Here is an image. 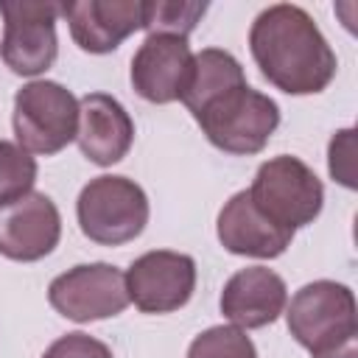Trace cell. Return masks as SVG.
<instances>
[{"instance_id": "6da1fadb", "label": "cell", "mask_w": 358, "mask_h": 358, "mask_svg": "<svg viewBox=\"0 0 358 358\" xmlns=\"http://www.w3.org/2000/svg\"><path fill=\"white\" fill-rule=\"evenodd\" d=\"M249 50L263 78L288 95H313L336 78V53L313 17L294 3L263 8L249 28Z\"/></svg>"}, {"instance_id": "7a4b0ae2", "label": "cell", "mask_w": 358, "mask_h": 358, "mask_svg": "<svg viewBox=\"0 0 358 358\" xmlns=\"http://www.w3.org/2000/svg\"><path fill=\"white\" fill-rule=\"evenodd\" d=\"M193 117L215 148L235 157H252L266 148L280 126V106L268 95L241 84L204 103Z\"/></svg>"}, {"instance_id": "3957f363", "label": "cell", "mask_w": 358, "mask_h": 358, "mask_svg": "<svg viewBox=\"0 0 358 358\" xmlns=\"http://www.w3.org/2000/svg\"><path fill=\"white\" fill-rule=\"evenodd\" d=\"M148 196L126 176L90 179L76 201L81 232L101 246H123L134 241L148 224Z\"/></svg>"}, {"instance_id": "277c9868", "label": "cell", "mask_w": 358, "mask_h": 358, "mask_svg": "<svg viewBox=\"0 0 358 358\" xmlns=\"http://www.w3.org/2000/svg\"><path fill=\"white\" fill-rule=\"evenodd\" d=\"M249 199L274 224L296 232L299 227L313 224V218L322 213L324 187L313 168H308L299 157L280 154L257 168Z\"/></svg>"}, {"instance_id": "5b68a950", "label": "cell", "mask_w": 358, "mask_h": 358, "mask_svg": "<svg viewBox=\"0 0 358 358\" xmlns=\"http://www.w3.org/2000/svg\"><path fill=\"white\" fill-rule=\"evenodd\" d=\"M291 336L310 352H322L358 336L355 296L344 282L313 280L285 305Z\"/></svg>"}, {"instance_id": "8992f818", "label": "cell", "mask_w": 358, "mask_h": 358, "mask_svg": "<svg viewBox=\"0 0 358 358\" xmlns=\"http://www.w3.org/2000/svg\"><path fill=\"white\" fill-rule=\"evenodd\" d=\"M78 101L59 81H31L14 95V134L28 154H59L76 140Z\"/></svg>"}, {"instance_id": "52a82bcc", "label": "cell", "mask_w": 358, "mask_h": 358, "mask_svg": "<svg viewBox=\"0 0 358 358\" xmlns=\"http://www.w3.org/2000/svg\"><path fill=\"white\" fill-rule=\"evenodd\" d=\"M3 39L0 59L17 76H39L59 56L56 17L59 3L42 0H0Z\"/></svg>"}, {"instance_id": "ba28073f", "label": "cell", "mask_w": 358, "mask_h": 358, "mask_svg": "<svg viewBox=\"0 0 358 358\" xmlns=\"http://www.w3.org/2000/svg\"><path fill=\"white\" fill-rule=\"evenodd\" d=\"M48 302L70 322L109 319L126 310L129 291L126 274L109 263H81L53 277L48 285Z\"/></svg>"}, {"instance_id": "9c48e42d", "label": "cell", "mask_w": 358, "mask_h": 358, "mask_svg": "<svg viewBox=\"0 0 358 358\" xmlns=\"http://www.w3.org/2000/svg\"><path fill=\"white\" fill-rule=\"evenodd\" d=\"M126 291L129 302L143 313L179 310L196 291V260L171 249L145 252L129 266Z\"/></svg>"}, {"instance_id": "30bf717a", "label": "cell", "mask_w": 358, "mask_h": 358, "mask_svg": "<svg viewBox=\"0 0 358 358\" xmlns=\"http://www.w3.org/2000/svg\"><path fill=\"white\" fill-rule=\"evenodd\" d=\"M62 238V215L50 196L25 193L0 204V255L20 263L48 257Z\"/></svg>"}, {"instance_id": "8fae6325", "label": "cell", "mask_w": 358, "mask_h": 358, "mask_svg": "<svg viewBox=\"0 0 358 358\" xmlns=\"http://www.w3.org/2000/svg\"><path fill=\"white\" fill-rule=\"evenodd\" d=\"M193 70V50L185 36L151 34L131 59V87L148 103L182 98Z\"/></svg>"}, {"instance_id": "7c38bea8", "label": "cell", "mask_w": 358, "mask_h": 358, "mask_svg": "<svg viewBox=\"0 0 358 358\" xmlns=\"http://www.w3.org/2000/svg\"><path fill=\"white\" fill-rule=\"evenodd\" d=\"M73 42L87 53H112L143 28V0H70L59 3Z\"/></svg>"}, {"instance_id": "4fadbf2b", "label": "cell", "mask_w": 358, "mask_h": 358, "mask_svg": "<svg viewBox=\"0 0 358 358\" xmlns=\"http://www.w3.org/2000/svg\"><path fill=\"white\" fill-rule=\"evenodd\" d=\"M76 143L90 162L106 168L129 154L134 143V123L117 98L106 92H90L78 101Z\"/></svg>"}, {"instance_id": "5bb4252c", "label": "cell", "mask_w": 358, "mask_h": 358, "mask_svg": "<svg viewBox=\"0 0 358 358\" xmlns=\"http://www.w3.org/2000/svg\"><path fill=\"white\" fill-rule=\"evenodd\" d=\"M218 305L235 327L255 330L280 319L288 305V288L277 271L266 266H249L227 280Z\"/></svg>"}, {"instance_id": "9a60e30c", "label": "cell", "mask_w": 358, "mask_h": 358, "mask_svg": "<svg viewBox=\"0 0 358 358\" xmlns=\"http://www.w3.org/2000/svg\"><path fill=\"white\" fill-rule=\"evenodd\" d=\"M215 229L227 252L243 257H260V260L280 257L294 241V229H285L274 224L268 215H263L249 199V190H238L221 207Z\"/></svg>"}, {"instance_id": "2e32d148", "label": "cell", "mask_w": 358, "mask_h": 358, "mask_svg": "<svg viewBox=\"0 0 358 358\" xmlns=\"http://www.w3.org/2000/svg\"><path fill=\"white\" fill-rule=\"evenodd\" d=\"M241 84H246L241 62L229 50L204 48L201 53H193L190 81H187L179 101L187 106L190 115H196L204 103H210L213 98L224 95L232 87H241Z\"/></svg>"}, {"instance_id": "e0dca14e", "label": "cell", "mask_w": 358, "mask_h": 358, "mask_svg": "<svg viewBox=\"0 0 358 358\" xmlns=\"http://www.w3.org/2000/svg\"><path fill=\"white\" fill-rule=\"evenodd\" d=\"M207 3L196 0H143V28L151 34L185 36L204 17Z\"/></svg>"}, {"instance_id": "ac0fdd59", "label": "cell", "mask_w": 358, "mask_h": 358, "mask_svg": "<svg viewBox=\"0 0 358 358\" xmlns=\"http://www.w3.org/2000/svg\"><path fill=\"white\" fill-rule=\"evenodd\" d=\"M187 358H257V350L246 330L235 324H215L190 341Z\"/></svg>"}, {"instance_id": "d6986e66", "label": "cell", "mask_w": 358, "mask_h": 358, "mask_svg": "<svg viewBox=\"0 0 358 358\" xmlns=\"http://www.w3.org/2000/svg\"><path fill=\"white\" fill-rule=\"evenodd\" d=\"M36 159L17 143L0 140V204H8L34 190Z\"/></svg>"}, {"instance_id": "ffe728a7", "label": "cell", "mask_w": 358, "mask_h": 358, "mask_svg": "<svg viewBox=\"0 0 358 358\" xmlns=\"http://www.w3.org/2000/svg\"><path fill=\"white\" fill-rule=\"evenodd\" d=\"M327 168L330 176L336 182H341L344 187L355 190L358 179H355V129H341L333 134L330 148H327Z\"/></svg>"}, {"instance_id": "44dd1931", "label": "cell", "mask_w": 358, "mask_h": 358, "mask_svg": "<svg viewBox=\"0 0 358 358\" xmlns=\"http://www.w3.org/2000/svg\"><path fill=\"white\" fill-rule=\"evenodd\" d=\"M42 358H115V355L103 341H98L87 333H67V336L56 338L45 350Z\"/></svg>"}, {"instance_id": "7402d4cb", "label": "cell", "mask_w": 358, "mask_h": 358, "mask_svg": "<svg viewBox=\"0 0 358 358\" xmlns=\"http://www.w3.org/2000/svg\"><path fill=\"white\" fill-rule=\"evenodd\" d=\"M313 358H358V336H355V338H347V341L338 344V347L313 352Z\"/></svg>"}]
</instances>
